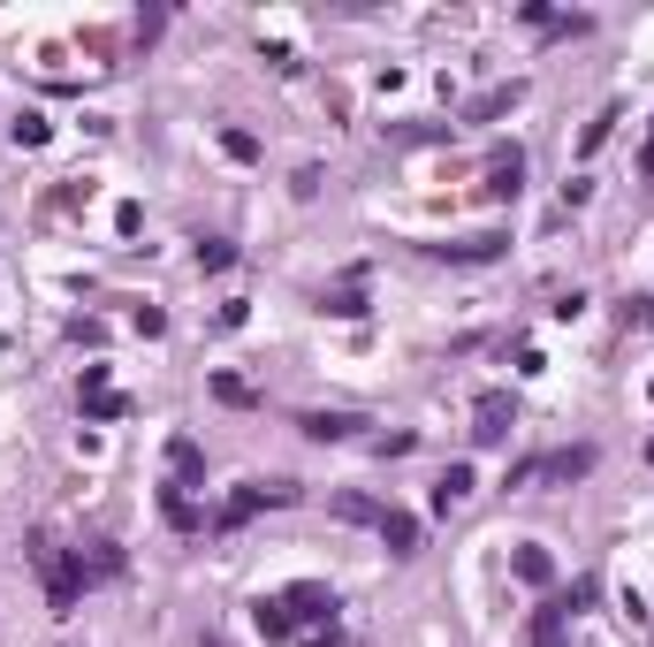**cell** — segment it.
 <instances>
[{
    "label": "cell",
    "instance_id": "1",
    "mask_svg": "<svg viewBox=\"0 0 654 647\" xmlns=\"http://www.w3.org/2000/svg\"><path fill=\"white\" fill-rule=\"evenodd\" d=\"M23 548H31V564L46 571V602H54V617H69V610L84 602V587H92V571H84V556H69V548H54L46 533H31Z\"/></svg>",
    "mask_w": 654,
    "mask_h": 647
},
{
    "label": "cell",
    "instance_id": "2",
    "mask_svg": "<svg viewBox=\"0 0 654 647\" xmlns=\"http://www.w3.org/2000/svg\"><path fill=\"white\" fill-rule=\"evenodd\" d=\"M594 473V450L579 442V450H548V458H517L510 465V481L502 487H540V481H586Z\"/></svg>",
    "mask_w": 654,
    "mask_h": 647
},
{
    "label": "cell",
    "instance_id": "3",
    "mask_svg": "<svg viewBox=\"0 0 654 647\" xmlns=\"http://www.w3.org/2000/svg\"><path fill=\"white\" fill-rule=\"evenodd\" d=\"M297 495H305V487H297V481L236 487V495H229V502H221V518H213V525H221V533H236V525H252V518H259V510H267V502H297Z\"/></svg>",
    "mask_w": 654,
    "mask_h": 647
},
{
    "label": "cell",
    "instance_id": "4",
    "mask_svg": "<svg viewBox=\"0 0 654 647\" xmlns=\"http://www.w3.org/2000/svg\"><path fill=\"white\" fill-rule=\"evenodd\" d=\"M510 427H517V396H510V389H480V404H472V442L494 450V442H510Z\"/></svg>",
    "mask_w": 654,
    "mask_h": 647
},
{
    "label": "cell",
    "instance_id": "5",
    "mask_svg": "<svg viewBox=\"0 0 654 647\" xmlns=\"http://www.w3.org/2000/svg\"><path fill=\"white\" fill-rule=\"evenodd\" d=\"M275 602L290 610V625H335V594H327L320 579H297V587H282Z\"/></svg>",
    "mask_w": 654,
    "mask_h": 647
},
{
    "label": "cell",
    "instance_id": "6",
    "mask_svg": "<svg viewBox=\"0 0 654 647\" xmlns=\"http://www.w3.org/2000/svg\"><path fill=\"white\" fill-rule=\"evenodd\" d=\"M373 533L388 541V556H419V518H411V510H396V502H388Z\"/></svg>",
    "mask_w": 654,
    "mask_h": 647
},
{
    "label": "cell",
    "instance_id": "7",
    "mask_svg": "<svg viewBox=\"0 0 654 647\" xmlns=\"http://www.w3.org/2000/svg\"><path fill=\"white\" fill-rule=\"evenodd\" d=\"M297 427H305V435H313V442H350V435H358V427H365V419H358V412H305V419H297Z\"/></svg>",
    "mask_w": 654,
    "mask_h": 647
},
{
    "label": "cell",
    "instance_id": "8",
    "mask_svg": "<svg viewBox=\"0 0 654 647\" xmlns=\"http://www.w3.org/2000/svg\"><path fill=\"white\" fill-rule=\"evenodd\" d=\"M167 473H175V487H198L206 458H198V442H190V435H175V442H167Z\"/></svg>",
    "mask_w": 654,
    "mask_h": 647
},
{
    "label": "cell",
    "instance_id": "9",
    "mask_svg": "<svg viewBox=\"0 0 654 647\" xmlns=\"http://www.w3.org/2000/svg\"><path fill=\"white\" fill-rule=\"evenodd\" d=\"M327 510H335L342 525H381L388 502H373V495H327Z\"/></svg>",
    "mask_w": 654,
    "mask_h": 647
},
{
    "label": "cell",
    "instance_id": "10",
    "mask_svg": "<svg viewBox=\"0 0 654 647\" xmlns=\"http://www.w3.org/2000/svg\"><path fill=\"white\" fill-rule=\"evenodd\" d=\"M510 571H517L525 587H548V579H556V564H548V548H533V541H517V556H510Z\"/></svg>",
    "mask_w": 654,
    "mask_h": 647
},
{
    "label": "cell",
    "instance_id": "11",
    "mask_svg": "<svg viewBox=\"0 0 654 647\" xmlns=\"http://www.w3.org/2000/svg\"><path fill=\"white\" fill-rule=\"evenodd\" d=\"M252 625H259V640H290V633H297V625H290V610H282L275 594H259V602H252Z\"/></svg>",
    "mask_w": 654,
    "mask_h": 647
},
{
    "label": "cell",
    "instance_id": "12",
    "mask_svg": "<svg viewBox=\"0 0 654 647\" xmlns=\"http://www.w3.org/2000/svg\"><path fill=\"white\" fill-rule=\"evenodd\" d=\"M502 244H510V236H494V229H480V236H457V244H434V252H442V259H494Z\"/></svg>",
    "mask_w": 654,
    "mask_h": 647
},
{
    "label": "cell",
    "instance_id": "13",
    "mask_svg": "<svg viewBox=\"0 0 654 647\" xmlns=\"http://www.w3.org/2000/svg\"><path fill=\"white\" fill-rule=\"evenodd\" d=\"M161 510H167V525H183V533H198V525H206V510H198V502H190L175 481L161 487Z\"/></svg>",
    "mask_w": 654,
    "mask_h": 647
},
{
    "label": "cell",
    "instance_id": "14",
    "mask_svg": "<svg viewBox=\"0 0 654 647\" xmlns=\"http://www.w3.org/2000/svg\"><path fill=\"white\" fill-rule=\"evenodd\" d=\"M517 175H525V153H502V161L488 167V183H480V190H488V198H517Z\"/></svg>",
    "mask_w": 654,
    "mask_h": 647
},
{
    "label": "cell",
    "instance_id": "15",
    "mask_svg": "<svg viewBox=\"0 0 654 647\" xmlns=\"http://www.w3.org/2000/svg\"><path fill=\"white\" fill-rule=\"evenodd\" d=\"M465 495H472V465H449V473L434 481V510H457Z\"/></svg>",
    "mask_w": 654,
    "mask_h": 647
},
{
    "label": "cell",
    "instance_id": "16",
    "mask_svg": "<svg viewBox=\"0 0 654 647\" xmlns=\"http://www.w3.org/2000/svg\"><path fill=\"white\" fill-rule=\"evenodd\" d=\"M517 100H525V84H494V92H480V100H472L465 115H472V123H488V115H502V107H517Z\"/></svg>",
    "mask_w": 654,
    "mask_h": 647
},
{
    "label": "cell",
    "instance_id": "17",
    "mask_svg": "<svg viewBox=\"0 0 654 647\" xmlns=\"http://www.w3.org/2000/svg\"><path fill=\"white\" fill-rule=\"evenodd\" d=\"M77 556H84L92 579H115V571H122V548H115V541H92V548H77Z\"/></svg>",
    "mask_w": 654,
    "mask_h": 647
},
{
    "label": "cell",
    "instance_id": "18",
    "mask_svg": "<svg viewBox=\"0 0 654 647\" xmlns=\"http://www.w3.org/2000/svg\"><path fill=\"white\" fill-rule=\"evenodd\" d=\"M388 138H396V146H442V138H449V123H396Z\"/></svg>",
    "mask_w": 654,
    "mask_h": 647
},
{
    "label": "cell",
    "instance_id": "19",
    "mask_svg": "<svg viewBox=\"0 0 654 647\" xmlns=\"http://www.w3.org/2000/svg\"><path fill=\"white\" fill-rule=\"evenodd\" d=\"M84 412H92V419H130V396H115V389H84Z\"/></svg>",
    "mask_w": 654,
    "mask_h": 647
},
{
    "label": "cell",
    "instance_id": "20",
    "mask_svg": "<svg viewBox=\"0 0 654 647\" xmlns=\"http://www.w3.org/2000/svg\"><path fill=\"white\" fill-rule=\"evenodd\" d=\"M320 313H335V321H365V290H327Z\"/></svg>",
    "mask_w": 654,
    "mask_h": 647
},
{
    "label": "cell",
    "instance_id": "21",
    "mask_svg": "<svg viewBox=\"0 0 654 647\" xmlns=\"http://www.w3.org/2000/svg\"><path fill=\"white\" fill-rule=\"evenodd\" d=\"M609 130H617V107H602V115L586 123V138H579V153H602V146H609Z\"/></svg>",
    "mask_w": 654,
    "mask_h": 647
},
{
    "label": "cell",
    "instance_id": "22",
    "mask_svg": "<svg viewBox=\"0 0 654 647\" xmlns=\"http://www.w3.org/2000/svg\"><path fill=\"white\" fill-rule=\"evenodd\" d=\"M221 153H229V161H259V138H252V130H221Z\"/></svg>",
    "mask_w": 654,
    "mask_h": 647
},
{
    "label": "cell",
    "instance_id": "23",
    "mask_svg": "<svg viewBox=\"0 0 654 647\" xmlns=\"http://www.w3.org/2000/svg\"><path fill=\"white\" fill-rule=\"evenodd\" d=\"M198 267H206V275H221V267H236V252H229L221 236H206V244H198Z\"/></svg>",
    "mask_w": 654,
    "mask_h": 647
},
{
    "label": "cell",
    "instance_id": "24",
    "mask_svg": "<svg viewBox=\"0 0 654 647\" xmlns=\"http://www.w3.org/2000/svg\"><path fill=\"white\" fill-rule=\"evenodd\" d=\"M213 396H221V404H259L252 381H236V373H213Z\"/></svg>",
    "mask_w": 654,
    "mask_h": 647
},
{
    "label": "cell",
    "instance_id": "25",
    "mask_svg": "<svg viewBox=\"0 0 654 647\" xmlns=\"http://www.w3.org/2000/svg\"><path fill=\"white\" fill-rule=\"evenodd\" d=\"M46 138H54L46 115H23V123H15V146H46Z\"/></svg>",
    "mask_w": 654,
    "mask_h": 647
},
{
    "label": "cell",
    "instance_id": "26",
    "mask_svg": "<svg viewBox=\"0 0 654 647\" xmlns=\"http://www.w3.org/2000/svg\"><path fill=\"white\" fill-rule=\"evenodd\" d=\"M640 175H647V183H654V146H647V153H640Z\"/></svg>",
    "mask_w": 654,
    "mask_h": 647
},
{
    "label": "cell",
    "instance_id": "27",
    "mask_svg": "<svg viewBox=\"0 0 654 647\" xmlns=\"http://www.w3.org/2000/svg\"><path fill=\"white\" fill-rule=\"evenodd\" d=\"M198 647H221V640H213V633H206V640H198Z\"/></svg>",
    "mask_w": 654,
    "mask_h": 647
}]
</instances>
